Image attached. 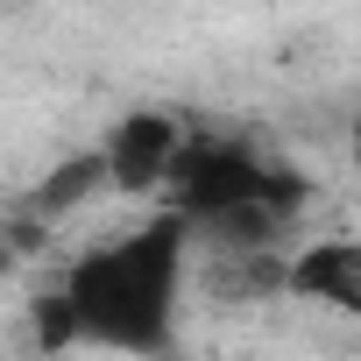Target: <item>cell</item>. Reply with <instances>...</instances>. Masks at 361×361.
Wrapping results in <instances>:
<instances>
[{
	"mask_svg": "<svg viewBox=\"0 0 361 361\" xmlns=\"http://www.w3.org/2000/svg\"><path fill=\"white\" fill-rule=\"evenodd\" d=\"M185 276H192V234L163 206L156 220L85 248L64 269L50 298V340L128 354V361H170Z\"/></svg>",
	"mask_w": 361,
	"mask_h": 361,
	"instance_id": "obj_1",
	"label": "cell"
},
{
	"mask_svg": "<svg viewBox=\"0 0 361 361\" xmlns=\"http://www.w3.org/2000/svg\"><path fill=\"white\" fill-rule=\"evenodd\" d=\"M185 121L163 114V106H128L106 135H99V185L121 192V199H149V192H170L177 177V156H185Z\"/></svg>",
	"mask_w": 361,
	"mask_h": 361,
	"instance_id": "obj_3",
	"label": "cell"
},
{
	"mask_svg": "<svg viewBox=\"0 0 361 361\" xmlns=\"http://www.w3.org/2000/svg\"><path fill=\"white\" fill-rule=\"evenodd\" d=\"M283 298L361 319V234H319L283 255Z\"/></svg>",
	"mask_w": 361,
	"mask_h": 361,
	"instance_id": "obj_4",
	"label": "cell"
},
{
	"mask_svg": "<svg viewBox=\"0 0 361 361\" xmlns=\"http://www.w3.org/2000/svg\"><path fill=\"white\" fill-rule=\"evenodd\" d=\"M347 156H354V170H361V99H354V114H347Z\"/></svg>",
	"mask_w": 361,
	"mask_h": 361,
	"instance_id": "obj_5",
	"label": "cell"
},
{
	"mask_svg": "<svg viewBox=\"0 0 361 361\" xmlns=\"http://www.w3.org/2000/svg\"><path fill=\"white\" fill-rule=\"evenodd\" d=\"M170 213L185 220L192 248L206 241L213 255H283L276 241L298 227L312 185L269 149L234 142V135H192L170 177Z\"/></svg>",
	"mask_w": 361,
	"mask_h": 361,
	"instance_id": "obj_2",
	"label": "cell"
}]
</instances>
